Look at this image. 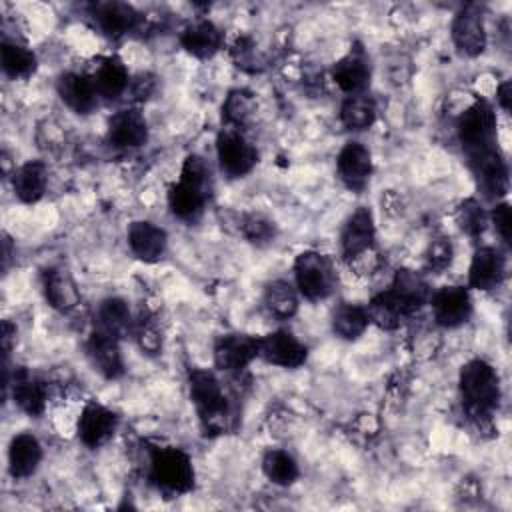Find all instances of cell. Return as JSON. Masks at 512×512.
<instances>
[{"label": "cell", "mask_w": 512, "mask_h": 512, "mask_svg": "<svg viewBox=\"0 0 512 512\" xmlns=\"http://www.w3.org/2000/svg\"><path fill=\"white\" fill-rule=\"evenodd\" d=\"M134 334L138 338V344L142 350H146L148 354H158L162 348V336L160 330L150 322V320H140L138 324H134Z\"/></svg>", "instance_id": "60d3db41"}, {"label": "cell", "mask_w": 512, "mask_h": 512, "mask_svg": "<svg viewBox=\"0 0 512 512\" xmlns=\"http://www.w3.org/2000/svg\"><path fill=\"white\" fill-rule=\"evenodd\" d=\"M232 56H234L236 66H240V68H244V70H250V72H256L258 66L262 64L256 46H254L250 40H246V38H242V40H238V42L234 44Z\"/></svg>", "instance_id": "b9f144b4"}, {"label": "cell", "mask_w": 512, "mask_h": 512, "mask_svg": "<svg viewBox=\"0 0 512 512\" xmlns=\"http://www.w3.org/2000/svg\"><path fill=\"white\" fill-rule=\"evenodd\" d=\"M340 120L348 130H366L376 120V102L370 94H348L340 106Z\"/></svg>", "instance_id": "4dcf8cb0"}, {"label": "cell", "mask_w": 512, "mask_h": 512, "mask_svg": "<svg viewBox=\"0 0 512 512\" xmlns=\"http://www.w3.org/2000/svg\"><path fill=\"white\" fill-rule=\"evenodd\" d=\"M216 154L222 172L230 178L246 176L258 162L256 148L236 128H224L218 134Z\"/></svg>", "instance_id": "52a82bcc"}, {"label": "cell", "mask_w": 512, "mask_h": 512, "mask_svg": "<svg viewBox=\"0 0 512 512\" xmlns=\"http://www.w3.org/2000/svg\"><path fill=\"white\" fill-rule=\"evenodd\" d=\"M434 320L444 328H456L470 320L472 298L462 286H444L430 296Z\"/></svg>", "instance_id": "30bf717a"}, {"label": "cell", "mask_w": 512, "mask_h": 512, "mask_svg": "<svg viewBox=\"0 0 512 512\" xmlns=\"http://www.w3.org/2000/svg\"><path fill=\"white\" fill-rule=\"evenodd\" d=\"M148 140V124L140 110L122 108L108 122V142L116 148H138Z\"/></svg>", "instance_id": "d6986e66"}, {"label": "cell", "mask_w": 512, "mask_h": 512, "mask_svg": "<svg viewBox=\"0 0 512 512\" xmlns=\"http://www.w3.org/2000/svg\"><path fill=\"white\" fill-rule=\"evenodd\" d=\"M264 306L274 318L288 320L298 310V292L286 280H272L264 290Z\"/></svg>", "instance_id": "1f68e13d"}, {"label": "cell", "mask_w": 512, "mask_h": 512, "mask_svg": "<svg viewBox=\"0 0 512 512\" xmlns=\"http://www.w3.org/2000/svg\"><path fill=\"white\" fill-rule=\"evenodd\" d=\"M150 480L170 496H180L194 486V466L190 456L176 446H158L150 450Z\"/></svg>", "instance_id": "277c9868"}, {"label": "cell", "mask_w": 512, "mask_h": 512, "mask_svg": "<svg viewBox=\"0 0 512 512\" xmlns=\"http://www.w3.org/2000/svg\"><path fill=\"white\" fill-rule=\"evenodd\" d=\"M458 138L468 156L498 146L496 116L486 100H476L466 112H462V116L458 118Z\"/></svg>", "instance_id": "5b68a950"}, {"label": "cell", "mask_w": 512, "mask_h": 512, "mask_svg": "<svg viewBox=\"0 0 512 512\" xmlns=\"http://www.w3.org/2000/svg\"><path fill=\"white\" fill-rule=\"evenodd\" d=\"M376 238V228H374V218L372 212L366 206L356 208L348 220L342 226L340 232V250L346 260H354L368 252L374 244Z\"/></svg>", "instance_id": "4fadbf2b"}, {"label": "cell", "mask_w": 512, "mask_h": 512, "mask_svg": "<svg viewBox=\"0 0 512 512\" xmlns=\"http://www.w3.org/2000/svg\"><path fill=\"white\" fill-rule=\"evenodd\" d=\"M130 90L136 98H148V94H152L154 90V78L152 76H140L138 80H134V84H130Z\"/></svg>", "instance_id": "ee69618b"}, {"label": "cell", "mask_w": 512, "mask_h": 512, "mask_svg": "<svg viewBox=\"0 0 512 512\" xmlns=\"http://www.w3.org/2000/svg\"><path fill=\"white\" fill-rule=\"evenodd\" d=\"M210 196V170L196 154L188 156L182 164L178 180L168 190V206L174 216L194 220L204 210Z\"/></svg>", "instance_id": "7a4b0ae2"}, {"label": "cell", "mask_w": 512, "mask_h": 512, "mask_svg": "<svg viewBox=\"0 0 512 512\" xmlns=\"http://www.w3.org/2000/svg\"><path fill=\"white\" fill-rule=\"evenodd\" d=\"M182 48L194 58L206 60L212 58L222 46V32L210 20H194L180 34Z\"/></svg>", "instance_id": "d4e9b609"}, {"label": "cell", "mask_w": 512, "mask_h": 512, "mask_svg": "<svg viewBox=\"0 0 512 512\" xmlns=\"http://www.w3.org/2000/svg\"><path fill=\"white\" fill-rule=\"evenodd\" d=\"M294 278L298 292L308 300H322L334 288V270L330 260L314 250H306L296 256Z\"/></svg>", "instance_id": "8992f818"}, {"label": "cell", "mask_w": 512, "mask_h": 512, "mask_svg": "<svg viewBox=\"0 0 512 512\" xmlns=\"http://www.w3.org/2000/svg\"><path fill=\"white\" fill-rule=\"evenodd\" d=\"M506 276V260L498 248L482 246L474 252L470 270H468V282L476 290H492L502 284Z\"/></svg>", "instance_id": "ffe728a7"}, {"label": "cell", "mask_w": 512, "mask_h": 512, "mask_svg": "<svg viewBox=\"0 0 512 512\" xmlns=\"http://www.w3.org/2000/svg\"><path fill=\"white\" fill-rule=\"evenodd\" d=\"M452 258H454V248L448 238H436L430 242V246L426 250V266L430 270L442 272L444 268L450 266Z\"/></svg>", "instance_id": "ab89813d"}, {"label": "cell", "mask_w": 512, "mask_h": 512, "mask_svg": "<svg viewBox=\"0 0 512 512\" xmlns=\"http://www.w3.org/2000/svg\"><path fill=\"white\" fill-rule=\"evenodd\" d=\"M4 386H10L14 404L28 416H40L46 408V388L26 368H16L12 376L4 372Z\"/></svg>", "instance_id": "2e32d148"}, {"label": "cell", "mask_w": 512, "mask_h": 512, "mask_svg": "<svg viewBox=\"0 0 512 512\" xmlns=\"http://www.w3.org/2000/svg\"><path fill=\"white\" fill-rule=\"evenodd\" d=\"M510 94H512V86H510V82L506 80V82H502V84L498 86V90H496V100H498V104H500V108H502L504 112H510Z\"/></svg>", "instance_id": "f6af8a7d"}, {"label": "cell", "mask_w": 512, "mask_h": 512, "mask_svg": "<svg viewBox=\"0 0 512 512\" xmlns=\"http://www.w3.org/2000/svg\"><path fill=\"white\" fill-rule=\"evenodd\" d=\"M86 350L94 370L104 378L116 380L124 374V360L118 346V338L94 328L88 338Z\"/></svg>", "instance_id": "ac0fdd59"}, {"label": "cell", "mask_w": 512, "mask_h": 512, "mask_svg": "<svg viewBox=\"0 0 512 512\" xmlns=\"http://www.w3.org/2000/svg\"><path fill=\"white\" fill-rule=\"evenodd\" d=\"M94 86L96 92L108 100L118 98L120 94H124L130 86V78H128V70L122 64L120 58L116 56H108L100 62V66L96 68L94 76Z\"/></svg>", "instance_id": "f546056e"}, {"label": "cell", "mask_w": 512, "mask_h": 512, "mask_svg": "<svg viewBox=\"0 0 512 512\" xmlns=\"http://www.w3.org/2000/svg\"><path fill=\"white\" fill-rule=\"evenodd\" d=\"M254 110V100L248 92L244 90H234L228 94L224 106H222V114L226 118L228 124H242Z\"/></svg>", "instance_id": "74e56055"}, {"label": "cell", "mask_w": 512, "mask_h": 512, "mask_svg": "<svg viewBox=\"0 0 512 512\" xmlns=\"http://www.w3.org/2000/svg\"><path fill=\"white\" fill-rule=\"evenodd\" d=\"M2 70L10 78H28L36 70V56L18 42H2Z\"/></svg>", "instance_id": "e575fe53"}, {"label": "cell", "mask_w": 512, "mask_h": 512, "mask_svg": "<svg viewBox=\"0 0 512 512\" xmlns=\"http://www.w3.org/2000/svg\"><path fill=\"white\" fill-rule=\"evenodd\" d=\"M118 428V416L100 402H88L78 418V438L88 448L106 444Z\"/></svg>", "instance_id": "7c38bea8"}, {"label": "cell", "mask_w": 512, "mask_h": 512, "mask_svg": "<svg viewBox=\"0 0 512 512\" xmlns=\"http://www.w3.org/2000/svg\"><path fill=\"white\" fill-rule=\"evenodd\" d=\"M368 312L356 304H340L332 314V330L342 340H356L368 328Z\"/></svg>", "instance_id": "d6a6232c"}, {"label": "cell", "mask_w": 512, "mask_h": 512, "mask_svg": "<svg viewBox=\"0 0 512 512\" xmlns=\"http://www.w3.org/2000/svg\"><path fill=\"white\" fill-rule=\"evenodd\" d=\"M366 312H368V320L384 330H396L408 318L386 290L376 294L370 300Z\"/></svg>", "instance_id": "d590c367"}, {"label": "cell", "mask_w": 512, "mask_h": 512, "mask_svg": "<svg viewBox=\"0 0 512 512\" xmlns=\"http://www.w3.org/2000/svg\"><path fill=\"white\" fill-rule=\"evenodd\" d=\"M468 160L478 186L488 198H500L508 192V166L498 146L474 152L468 156Z\"/></svg>", "instance_id": "ba28073f"}, {"label": "cell", "mask_w": 512, "mask_h": 512, "mask_svg": "<svg viewBox=\"0 0 512 512\" xmlns=\"http://www.w3.org/2000/svg\"><path fill=\"white\" fill-rule=\"evenodd\" d=\"M42 290L46 302L58 312H70L76 308L80 294L74 278L62 266H50L42 274Z\"/></svg>", "instance_id": "603a6c76"}, {"label": "cell", "mask_w": 512, "mask_h": 512, "mask_svg": "<svg viewBox=\"0 0 512 512\" xmlns=\"http://www.w3.org/2000/svg\"><path fill=\"white\" fill-rule=\"evenodd\" d=\"M458 386L464 410L478 422L488 420L500 404V378L482 358H472L460 368Z\"/></svg>", "instance_id": "6da1fadb"}, {"label": "cell", "mask_w": 512, "mask_h": 512, "mask_svg": "<svg viewBox=\"0 0 512 512\" xmlns=\"http://www.w3.org/2000/svg\"><path fill=\"white\" fill-rule=\"evenodd\" d=\"M258 358V338L250 334H224L214 344V364L224 372H240Z\"/></svg>", "instance_id": "8fae6325"}, {"label": "cell", "mask_w": 512, "mask_h": 512, "mask_svg": "<svg viewBox=\"0 0 512 512\" xmlns=\"http://www.w3.org/2000/svg\"><path fill=\"white\" fill-rule=\"evenodd\" d=\"M386 292L394 298L406 316L418 312L424 304L430 302L432 296L428 282L418 272L408 268H402L394 274V280Z\"/></svg>", "instance_id": "e0dca14e"}, {"label": "cell", "mask_w": 512, "mask_h": 512, "mask_svg": "<svg viewBox=\"0 0 512 512\" xmlns=\"http://www.w3.org/2000/svg\"><path fill=\"white\" fill-rule=\"evenodd\" d=\"M188 390L204 432L222 434L230 420V406L220 380L210 370L194 368L188 374Z\"/></svg>", "instance_id": "3957f363"}, {"label": "cell", "mask_w": 512, "mask_h": 512, "mask_svg": "<svg viewBox=\"0 0 512 512\" xmlns=\"http://www.w3.org/2000/svg\"><path fill=\"white\" fill-rule=\"evenodd\" d=\"M126 238H128V246H130L132 254L144 262L160 260L168 246L166 232L148 220L132 222L128 226Z\"/></svg>", "instance_id": "44dd1931"}, {"label": "cell", "mask_w": 512, "mask_h": 512, "mask_svg": "<svg viewBox=\"0 0 512 512\" xmlns=\"http://www.w3.org/2000/svg\"><path fill=\"white\" fill-rule=\"evenodd\" d=\"M240 232L242 236L252 244H270L276 238V226L270 218L262 214H246L240 220Z\"/></svg>", "instance_id": "8d00e7d4"}, {"label": "cell", "mask_w": 512, "mask_h": 512, "mask_svg": "<svg viewBox=\"0 0 512 512\" xmlns=\"http://www.w3.org/2000/svg\"><path fill=\"white\" fill-rule=\"evenodd\" d=\"M336 170L342 184L348 190L360 192L368 186L372 176V156L370 150L360 142H348L338 152Z\"/></svg>", "instance_id": "5bb4252c"}, {"label": "cell", "mask_w": 512, "mask_h": 512, "mask_svg": "<svg viewBox=\"0 0 512 512\" xmlns=\"http://www.w3.org/2000/svg\"><path fill=\"white\" fill-rule=\"evenodd\" d=\"M92 14H94V22L98 24V28L110 38H118V36L130 32L138 22L136 10L124 2L96 4Z\"/></svg>", "instance_id": "4316f807"}, {"label": "cell", "mask_w": 512, "mask_h": 512, "mask_svg": "<svg viewBox=\"0 0 512 512\" xmlns=\"http://www.w3.org/2000/svg\"><path fill=\"white\" fill-rule=\"evenodd\" d=\"M460 226L470 236H480L486 228V214L478 200L468 198L460 206Z\"/></svg>", "instance_id": "f35d334b"}, {"label": "cell", "mask_w": 512, "mask_h": 512, "mask_svg": "<svg viewBox=\"0 0 512 512\" xmlns=\"http://www.w3.org/2000/svg\"><path fill=\"white\" fill-rule=\"evenodd\" d=\"M452 40L464 56H478L486 48V28L478 6H464L452 20Z\"/></svg>", "instance_id": "9a60e30c"}, {"label": "cell", "mask_w": 512, "mask_h": 512, "mask_svg": "<svg viewBox=\"0 0 512 512\" xmlns=\"http://www.w3.org/2000/svg\"><path fill=\"white\" fill-rule=\"evenodd\" d=\"M40 460H42V446L36 436L22 432L12 438L8 448V468L14 478L32 476Z\"/></svg>", "instance_id": "484cf974"}, {"label": "cell", "mask_w": 512, "mask_h": 512, "mask_svg": "<svg viewBox=\"0 0 512 512\" xmlns=\"http://www.w3.org/2000/svg\"><path fill=\"white\" fill-rule=\"evenodd\" d=\"M332 80L346 92L358 94L364 92L370 82V64L362 48H350L340 60L332 66Z\"/></svg>", "instance_id": "7402d4cb"}, {"label": "cell", "mask_w": 512, "mask_h": 512, "mask_svg": "<svg viewBox=\"0 0 512 512\" xmlns=\"http://www.w3.org/2000/svg\"><path fill=\"white\" fill-rule=\"evenodd\" d=\"M492 222L496 232L500 234V238L510 244V232H512V214H510V204L508 202H500L494 206L492 210Z\"/></svg>", "instance_id": "7bdbcfd3"}, {"label": "cell", "mask_w": 512, "mask_h": 512, "mask_svg": "<svg viewBox=\"0 0 512 512\" xmlns=\"http://www.w3.org/2000/svg\"><path fill=\"white\" fill-rule=\"evenodd\" d=\"M56 90L60 100L76 114H88L96 106L98 92H96L94 80L84 74H76V72L62 74L56 82Z\"/></svg>", "instance_id": "cb8c5ba5"}, {"label": "cell", "mask_w": 512, "mask_h": 512, "mask_svg": "<svg viewBox=\"0 0 512 512\" xmlns=\"http://www.w3.org/2000/svg\"><path fill=\"white\" fill-rule=\"evenodd\" d=\"M262 472L276 486H290V484L296 482V478L300 474L294 456L288 454L286 450H280V448L268 450L264 454Z\"/></svg>", "instance_id": "836d02e7"}, {"label": "cell", "mask_w": 512, "mask_h": 512, "mask_svg": "<svg viewBox=\"0 0 512 512\" xmlns=\"http://www.w3.org/2000/svg\"><path fill=\"white\" fill-rule=\"evenodd\" d=\"M94 328L100 332H106L114 338L126 336L130 330H134V322L130 316V308L126 300L122 298H106L100 302L96 316H94Z\"/></svg>", "instance_id": "83f0119b"}, {"label": "cell", "mask_w": 512, "mask_h": 512, "mask_svg": "<svg viewBox=\"0 0 512 512\" xmlns=\"http://www.w3.org/2000/svg\"><path fill=\"white\" fill-rule=\"evenodd\" d=\"M258 356L268 364L282 368H298L306 362V346L288 330H276L258 338Z\"/></svg>", "instance_id": "9c48e42d"}, {"label": "cell", "mask_w": 512, "mask_h": 512, "mask_svg": "<svg viewBox=\"0 0 512 512\" xmlns=\"http://www.w3.org/2000/svg\"><path fill=\"white\" fill-rule=\"evenodd\" d=\"M46 166L40 160H28L20 168L14 170L12 188L20 202L34 204L44 196L46 190Z\"/></svg>", "instance_id": "f1b7e54d"}]
</instances>
